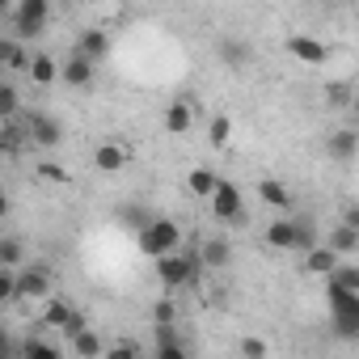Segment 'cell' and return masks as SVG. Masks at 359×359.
Instances as JSON below:
<instances>
[{
    "mask_svg": "<svg viewBox=\"0 0 359 359\" xmlns=\"http://www.w3.org/2000/svg\"><path fill=\"white\" fill-rule=\"evenodd\" d=\"M156 262V279H161V287L165 292H177V287H191V283H199L203 279V258H199V250H177V254H161V258H152Z\"/></svg>",
    "mask_w": 359,
    "mask_h": 359,
    "instance_id": "6da1fadb",
    "label": "cell"
},
{
    "mask_svg": "<svg viewBox=\"0 0 359 359\" xmlns=\"http://www.w3.org/2000/svg\"><path fill=\"white\" fill-rule=\"evenodd\" d=\"M325 300H330V325H334V334L342 342H359V292L325 283Z\"/></svg>",
    "mask_w": 359,
    "mask_h": 359,
    "instance_id": "7a4b0ae2",
    "label": "cell"
},
{
    "mask_svg": "<svg viewBox=\"0 0 359 359\" xmlns=\"http://www.w3.org/2000/svg\"><path fill=\"white\" fill-rule=\"evenodd\" d=\"M135 245H140V254H148V258L177 254V245H182V229H177L173 220H165V216H152L144 229H135Z\"/></svg>",
    "mask_w": 359,
    "mask_h": 359,
    "instance_id": "3957f363",
    "label": "cell"
},
{
    "mask_svg": "<svg viewBox=\"0 0 359 359\" xmlns=\"http://www.w3.org/2000/svg\"><path fill=\"white\" fill-rule=\"evenodd\" d=\"M5 22H9V34H18L22 43H34L51 22V0H18V9Z\"/></svg>",
    "mask_w": 359,
    "mask_h": 359,
    "instance_id": "277c9868",
    "label": "cell"
},
{
    "mask_svg": "<svg viewBox=\"0 0 359 359\" xmlns=\"http://www.w3.org/2000/svg\"><path fill=\"white\" fill-rule=\"evenodd\" d=\"M22 127H26V144H30V148H43V152L60 148V140H64L60 118H55V114H47V110H30Z\"/></svg>",
    "mask_w": 359,
    "mask_h": 359,
    "instance_id": "5b68a950",
    "label": "cell"
},
{
    "mask_svg": "<svg viewBox=\"0 0 359 359\" xmlns=\"http://www.w3.org/2000/svg\"><path fill=\"white\" fill-rule=\"evenodd\" d=\"M212 203V216L216 220H241L245 216V199H241V191H237V182H224V177H220V187H216V195L208 199Z\"/></svg>",
    "mask_w": 359,
    "mask_h": 359,
    "instance_id": "8992f818",
    "label": "cell"
},
{
    "mask_svg": "<svg viewBox=\"0 0 359 359\" xmlns=\"http://www.w3.org/2000/svg\"><path fill=\"white\" fill-rule=\"evenodd\" d=\"M283 47H287L292 60H300V64H309V68H317V64L330 60V47H325L321 39H313V34H292Z\"/></svg>",
    "mask_w": 359,
    "mask_h": 359,
    "instance_id": "52a82bcc",
    "label": "cell"
},
{
    "mask_svg": "<svg viewBox=\"0 0 359 359\" xmlns=\"http://www.w3.org/2000/svg\"><path fill=\"white\" fill-rule=\"evenodd\" d=\"M325 152H330L338 165L355 161V156H359V127H334L330 140H325Z\"/></svg>",
    "mask_w": 359,
    "mask_h": 359,
    "instance_id": "ba28073f",
    "label": "cell"
},
{
    "mask_svg": "<svg viewBox=\"0 0 359 359\" xmlns=\"http://www.w3.org/2000/svg\"><path fill=\"white\" fill-rule=\"evenodd\" d=\"M18 292H22V300H47V296H51V275H47V266H22V271H18Z\"/></svg>",
    "mask_w": 359,
    "mask_h": 359,
    "instance_id": "9c48e42d",
    "label": "cell"
},
{
    "mask_svg": "<svg viewBox=\"0 0 359 359\" xmlns=\"http://www.w3.org/2000/svg\"><path fill=\"white\" fill-rule=\"evenodd\" d=\"M93 68H97L93 60H85V55L72 51V55L60 64V81H64L68 89H89V85H93Z\"/></svg>",
    "mask_w": 359,
    "mask_h": 359,
    "instance_id": "30bf717a",
    "label": "cell"
},
{
    "mask_svg": "<svg viewBox=\"0 0 359 359\" xmlns=\"http://www.w3.org/2000/svg\"><path fill=\"white\" fill-rule=\"evenodd\" d=\"M110 47H114V43H110V34H106L102 26H93V30H85V34L76 39V47H72V51H76V55H85V60H93V64H102V60L110 55Z\"/></svg>",
    "mask_w": 359,
    "mask_h": 359,
    "instance_id": "8fae6325",
    "label": "cell"
},
{
    "mask_svg": "<svg viewBox=\"0 0 359 359\" xmlns=\"http://www.w3.org/2000/svg\"><path fill=\"white\" fill-rule=\"evenodd\" d=\"M199 258H203L208 271H224V266L233 262V245H229L224 237H203V241H199Z\"/></svg>",
    "mask_w": 359,
    "mask_h": 359,
    "instance_id": "7c38bea8",
    "label": "cell"
},
{
    "mask_svg": "<svg viewBox=\"0 0 359 359\" xmlns=\"http://www.w3.org/2000/svg\"><path fill=\"white\" fill-rule=\"evenodd\" d=\"M191 127H195V106H191V102H182V97H173V102L165 106V131L187 135Z\"/></svg>",
    "mask_w": 359,
    "mask_h": 359,
    "instance_id": "4fadbf2b",
    "label": "cell"
},
{
    "mask_svg": "<svg viewBox=\"0 0 359 359\" xmlns=\"http://www.w3.org/2000/svg\"><path fill=\"white\" fill-rule=\"evenodd\" d=\"M220 64L224 68H250V60H254V47L245 43V39H220Z\"/></svg>",
    "mask_w": 359,
    "mask_h": 359,
    "instance_id": "5bb4252c",
    "label": "cell"
},
{
    "mask_svg": "<svg viewBox=\"0 0 359 359\" xmlns=\"http://www.w3.org/2000/svg\"><path fill=\"white\" fill-rule=\"evenodd\" d=\"M266 245L271 250H296V216H279L266 224Z\"/></svg>",
    "mask_w": 359,
    "mask_h": 359,
    "instance_id": "9a60e30c",
    "label": "cell"
},
{
    "mask_svg": "<svg viewBox=\"0 0 359 359\" xmlns=\"http://www.w3.org/2000/svg\"><path fill=\"white\" fill-rule=\"evenodd\" d=\"M338 262H342V254H338L334 245H313V250L304 254V271H309V275H330Z\"/></svg>",
    "mask_w": 359,
    "mask_h": 359,
    "instance_id": "2e32d148",
    "label": "cell"
},
{
    "mask_svg": "<svg viewBox=\"0 0 359 359\" xmlns=\"http://www.w3.org/2000/svg\"><path fill=\"white\" fill-rule=\"evenodd\" d=\"M0 64H5L9 72L30 68V51H26V43H22L18 34H5V43H0Z\"/></svg>",
    "mask_w": 359,
    "mask_h": 359,
    "instance_id": "e0dca14e",
    "label": "cell"
},
{
    "mask_svg": "<svg viewBox=\"0 0 359 359\" xmlns=\"http://www.w3.org/2000/svg\"><path fill=\"white\" fill-rule=\"evenodd\" d=\"M156 330V359H187V346L177 342V325H152Z\"/></svg>",
    "mask_w": 359,
    "mask_h": 359,
    "instance_id": "ac0fdd59",
    "label": "cell"
},
{
    "mask_svg": "<svg viewBox=\"0 0 359 359\" xmlns=\"http://www.w3.org/2000/svg\"><path fill=\"white\" fill-rule=\"evenodd\" d=\"M93 165H97L102 173H118V169L127 165V148H123V144H97V148H93Z\"/></svg>",
    "mask_w": 359,
    "mask_h": 359,
    "instance_id": "d6986e66",
    "label": "cell"
},
{
    "mask_svg": "<svg viewBox=\"0 0 359 359\" xmlns=\"http://www.w3.org/2000/svg\"><path fill=\"white\" fill-rule=\"evenodd\" d=\"M68 351H72V355H81V359H97V355H106V342H102V334L81 330L76 338H68Z\"/></svg>",
    "mask_w": 359,
    "mask_h": 359,
    "instance_id": "ffe728a7",
    "label": "cell"
},
{
    "mask_svg": "<svg viewBox=\"0 0 359 359\" xmlns=\"http://www.w3.org/2000/svg\"><path fill=\"white\" fill-rule=\"evenodd\" d=\"M258 199L266 203V208H292V191L283 187V182H275V177H262V182H258Z\"/></svg>",
    "mask_w": 359,
    "mask_h": 359,
    "instance_id": "44dd1931",
    "label": "cell"
},
{
    "mask_svg": "<svg viewBox=\"0 0 359 359\" xmlns=\"http://www.w3.org/2000/svg\"><path fill=\"white\" fill-rule=\"evenodd\" d=\"M325 245H334V250L346 258V254H355V250H359V229H351L346 220H338V224L330 229V241H325Z\"/></svg>",
    "mask_w": 359,
    "mask_h": 359,
    "instance_id": "7402d4cb",
    "label": "cell"
},
{
    "mask_svg": "<svg viewBox=\"0 0 359 359\" xmlns=\"http://www.w3.org/2000/svg\"><path fill=\"white\" fill-rule=\"evenodd\" d=\"M216 187H220V177H216L212 169H191V177H187V191H191L195 199H212Z\"/></svg>",
    "mask_w": 359,
    "mask_h": 359,
    "instance_id": "603a6c76",
    "label": "cell"
},
{
    "mask_svg": "<svg viewBox=\"0 0 359 359\" xmlns=\"http://www.w3.org/2000/svg\"><path fill=\"white\" fill-rule=\"evenodd\" d=\"M26 72H30V81H34V85H55V81H60V64H55L51 55H34Z\"/></svg>",
    "mask_w": 359,
    "mask_h": 359,
    "instance_id": "cb8c5ba5",
    "label": "cell"
},
{
    "mask_svg": "<svg viewBox=\"0 0 359 359\" xmlns=\"http://www.w3.org/2000/svg\"><path fill=\"white\" fill-rule=\"evenodd\" d=\"M68 317H72V304H68V300L47 296V309H43V317H39V321H43L47 330H64V321H68Z\"/></svg>",
    "mask_w": 359,
    "mask_h": 359,
    "instance_id": "d4e9b609",
    "label": "cell"
},
{
    "mask_svg": "<svg viewBox=\"0 0 359 359\" xmlns=\"http://www.w3.org/2000/svg\"><path fill=\"white\" fill-rule=\"evenodd\" d=\"M351 102H355V89L346 81H330L325 85V106L330 110H351Z\"/></svg>",
    "mask_w": 359,
    "mask_h": 359,
    "instance_id": "484cf974",
    "label": "cell"
},
{
    "mask_svg": "<svg viewBox=\"0 0 359 359\" xmlns=\"http://www.w3.org/2000/svg\"><path fill=\"white\" fill-rule=\"evenodd\" d=\"M325 283H330V287H351V292H359V266H355V262H338V266L325 275Z\"/></svg>",
    "mask_w": 359,
    "mask_h": 359,
    "instance_id": "4316f807",
    "label": "cell"
},
{
    "mask_svg": "<svg viewBox=\"0 0 359 359\" xmlns=\"http://www.w3.org/2000/svg\"><path fill=\"white\" fill-rule=\"evenodd\" d=\"M18 114H22V93H18V85H0V118L13 123Z\"/></svg>",
    "mask_w": 359,
    "mask_h": 359,
    "instance_id": "83f0119b",
    "label": "cell"
},
{
    "mask_svg": "<svg viewBox=\"0 0 359 359\" xmlns=\"http://www.w3.org/2000/svg\"><path fill=\"white\" fill-rule=\"evenodd\" d=\"M26 262V245L18 237H0V266H22Z\"/></svg>",
    "mask_w": 359,
    "mask_h": 359,
    "instance_id": "f1b7e54d",
    "label": "cell"
},
{
    "mask_svg": "<svg viewBox=\"0 0 359 359\" xmlns=\"http://www.w3.org/2000/svg\"><path fill=\"white\" fill-rule=\"evenodd\" d=\"M313 245H321V241H317V224H313L309 216H296V250L309 254Z\"/></svg>",
    "mask_w": 359,
    "mask_h": 359,
    "instance_id": "f546056e",
    "label": "cell"
},
{
    "mask_svg": "<svg viewBox=\"0 0 359 359\" xmlns=\"http://www.w3.org/2000/svg\"><path fill=\"white\" fill-rule=\"evenodd\" d=\"M13 300H22V292H18V266H0V304H13Z\"/></svg>",
    "mask_w": 359,
    "mask_h": 359,
    "instance_id": "4dcf8cb0",
    "label": "cell"
},
{
    "mask_svg": "<svg viewBox=\"0 0 359 359\" xmlns=\"http://www.w3.org/2000/svg\"><path fill=\"white\" fill-rule=\"evenodd\" d=\"M208 140H212L216 148H224V144L233 140V118H229V114H216V118L208 123Z\"/></svg>",
    "mask_w": 359,
    "mask_h": 359,
    "instance_id": "1f68e13d",
    "label": "cell"
},
{
    "mask_svg": "<svg viewBox=\"0 0 359 359\" xmlns=\"http://www.w3.org/2000/svg\"><path fill=\"white\" fill-rule=\"evenodd\" d=\"M152 325H177V304H173V296H169V292L152 304Z\"/></svg>",
    "mask_w": 359,
    "mask_h": 359,
    "instance_id": "d6a6232c",
    "label": "cell"
},
{
    "mask_svg": "<svg viewBox=\"0 0 359 359\" xmlns=\"http://www.w3.org/2000/svg\"><path fill=\"white\" fill-rule=\"evenodd\" d=\"M43 182H55V187H68V169H60V165H51V161H43L39 169H34Z\"/></svg>",
    "mask_w": 359,
    "mask_h": 359,
    "instance_id": "836d02e7",
    "label": "cell"
},
{
    "mask_svg": "<svg viewBox=\"0 0 359 359\" xmlns=\"http://www.w3.org/2000/svg\"><path fill=\"white\" fill-rule=\"evenodd\" d=\"M237 355H245V359H262V355H271V346H266L262 338H241V342H237Z\"/></svg>",
    "mask_w": 359,
    "mask_h": 359,
    "instance_id": "e575fe53",
    "label": "cell"
},
{
    "mask_svg": "<svg viewBox=\"0 0 359 359\" xmlns=\"http://www.w3.org/2000/svg\"><path fill=\"white\" fill-rule=\"evenodd\" d=\"M81 330H89V317H85L81 309H72V317L64 321V330H60V334H64V338H76Z\"/></svg>",
    "mask_w": 359,
    "mask_h": 359,
    "instance_id": "d590c367",
    "label": "cell"
},
{
    "mask_svg": "<svg viewBox=\"0 0 359 359\" xmlns=\"http://www.w3.org/2000/svg\"><path fill=\"white\" fill-rule=\"evenodd\" d=\"M106 355H110V359H123V355H140V342H131V338H127V342H114V346H106Z\"/></svg>",
    "mask_w": 359,
    "mask_h": 359,
    "instance_id": "8d00e7d4",
    "label": "cell"
},
{
    "mask_svg": "<svg viewBox=\"0 0 359 359\" xmlns=\"http://www.w3.org/2000/svg\"><path fill=\"white\" fill-rule=\"evenodd\" d=\"M338 220H346L351 229H359V203H351V208H342V216Z\"/></svg>",
    "mask_w": 359,
    "mask_h": 359,
    "instance_id": "74e56055",
    "label": "cell"
},
{
    "mask_svg": "<svg viewBox=\"0 0 359 359\" xmlns=\"http://www.w3.org/2000/svg\"><path fill=\"white\" fill-rule=\"evenodd\" d=\"M351 118L359 123V89H355V102H351Z\"/></svg>",
    "mask_w": 359,
    "mask_h": 359,
    "instance_id": "f35d334b",
    "label": "cell"
}]
</instances>
